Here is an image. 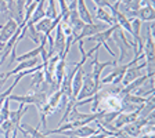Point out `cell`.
<instances>
[{
	"label": "cell",
	"instance_id": "cell-1",
	"mask_svg": "<svg viewBox=\"0 0 155 138\" xmlns=\"http://www.w3.org/2000/svg\"><path fill=\"white\" fill-rule=\"evenodd\" d=\"M98 87L96 86L94 83V79H93V75L91 72H84V76H83V84H82V88L79 91L76 97V101L79 100H84V98H89V97H93L96 93H98Z\"/></svg>",
	"mask_w": 155,
	"mask_h": 138
},
{
	"label": "cell",
	"instance_id": "cell-5",
	"mask_svg": "<svg viewBox=\"0 0 155 138\" xmlns=\"http://www.w3.org/2000/svg\"><path fill=\"white\" fill-rule=\"evenodd\" d=\"M98 131L97 129H94V127H90V126H81V127H76V129H72V130H67V131L61 133L60 135H62V137H78V138H87L90 137V135L96 134V133Z\"/></svg>",
	"mask_w": 155,
	"mask_h": 138
},
{
	"label": "cell",
	"instance_id": "cell-7",
	"mask_svg": "<svg viewBox=\"0 0 155 138\" xmlns=\"http://www.w3.org/2000/svg\"><path fill=\"white\" fill-rule=\"evenodd\" d=\"M57 32H55V37H54V54H58L60 57H62L65 50V35L62 32V26L61 22L57 25Z\"/></svg>",
	"mask_w": 155,
	"mask_h": 138
},
{
	"label": "cell",
	"instance_id": "cell-26",
	"mask_svg": "<svg viewBox=\"0 0 155 138\" xmlns=\"http://www.w3.org/2000/svg\"><path fill=\"white\" fill-rule=\"evenodd\" d=\"M136 138H144V137H143V135H139V137H136Z\"/></svg>",
	"mask_w": 155,
	"mask_h": 138
},
{
	"label": "cell",
	"instance_id": "cell-21",
	"mask_svg": "<svg viewBox=\"0 0 155 138\" xmlns=\"http://www.w3.org/2000/svg\"><path fill=\"white\" fill-rule=\"evenodd\" d=\"M50 25H51V19H48L45 17V18H42L40 21H38L35 24V29L39 33H46L48 30V28H50Z\"/></svg>",
	"mask_w": 155,
	"mask_h": 138
},
{
	"label": "cell",
	"instance_id": "cell-4",
	"mask_svg": "<svg viewBox=\"0 0 155 138\" xmlns=\"http://www.w3.org/2000/svg\"><path fill=\"white\" fill-rule=\"evenodd\" d=\"M143 69H145V61H144V59H143V62H140L139 65L136 64V65H133V66L127 68V69H126V72H125V75H123V79H122L120 86L125 87V86H127L130 82L136 80V79H137V77H140V76H143V75H144Z\"/></svg>",
	"mask_w": 155,
	"mask_h": 138
},
{
	"label": "cell",
	"instance_id": "cell-11",
	"mask_svg": "<svg viewBox=\"0 0 155 138\" xmlns=\"http://www.w3.org/2000/svg\"><path fill=\"white\" fill-rule=\"evenodd\" d=\"M38 65H39V59H38V58H32V59L21 61L18 65H17V68H14L13 71H7L6 75H7V77L14 76V75H17L18 72L26 71V69H31V68H35V66H38Z\"/></svg>",
	"mask_w": 155,
	"mask_h": 138
},
{
	"label": "cell",
	"instance_id": "cell-22",
	"mask_svg": "<svg viewBox=\"0 0 155 138\" xmlns=\"http://www.w3.org/2000/svg\"><path fill=\"white\" fill-rule=\"evenodd\" d=\"M10 101L8 98H6L3 102V105H2V108H0V122H3V120H7L10 116Z\"/></svg>",
	"mask_w": 155,
	"mask_h": 138
},
{
	"label": "cell",
	"instance_id": "cell-17",
	"mask_svg": "<svg viewBox=\"0 0 155 138\" xmlns=\"http://www.w3.org/2000/svg\"><path fill=\"white\" fill-rule=\"evenodd\" d=\"M120 130H123L125 133H127L129 135H132L133 138H136V137H139L140 135V130H141V127H140V124L134 120V122L127 123L126 126H123Z\"/></svg>",
	"mask_w": 155,
	"mask_h": 138
},
{
	"label": "cell",
	"instance_id": "cell-10",
	"mask_svg": "<svg viewBox=\"0 0 155 138\" xmlns=\"http://www.w3.org/2000/svg\"><path fill=\"white\" fill-rule=\"evenodd\" d=\"M76 11L79 18L84 24H93V15L90 14V10L87 8L84 0H76Z\"/></svg>",
	"mask_w": 155,
	"mask_h": 138
},
{
	"label": "cell",
	"instance_id": "cell-14",
	"mask_svg": "<svg viewBox=\"0 0 155 138\" xmlns=\"http://www.w3.org/2000/svg\"><path fill=\"white\" fill-rule=\"evenodd\" d=\"M94 18H97L98 21H101V22H104V24H108V26H112L116 24L115 17L111 13H108L104 7H97L96 13H94Z\"/></svg>",
	"mask_w": 155,
	"mask_h": 138
},
{
	"label": "cell",
	"instance_id": "cell-15",
	"mask_svg": "<svg viewBox=\"0 0 155 138\" xmlns=\"http://www.w3.org/2000/svg\"><path fill=\"white\" fill-rule=\"evenodd\" d=\"M57 0H48L47 2V7L45 8V17L48 19H55L58 17V11H57Z\"/></svg>",
	"mask_w": 155,
	"mask_h": 138
},
{
	"label": "cell",
	"instance_id": "cell-12",
	"mask_svg": "<svg viewBox=\"0 0 155 138\" xmlns=\"http://www.w3.org/2000/svg\"><path fill=\"white\" fill-rule=\"evenodd\" d=\"M148 77H152V76H150V75H147V73H144L143 76H140V77H137L136 80H133V82H130L127 86H125V87H122V94L125 95V94H133L137 88H140V87H143V84L145 83V80L148 79Z\"/></svg>",
	"mask_w": 155,
	"mask_h": 138
},
{
	"label": "cell",
	"instance_id": "cell-25",
	"mask_svg": "<svg viewBox=\"0 0 155 138\" xmlns=\"http://www.w3.org/2000/svg\"><path fill=\"white\" fill-rule=\"evenodd\" d=\"M120 2H123V0H112V3H120Z\"/></svg>",
	"mask_w": 155,
	"mask_h": 138
},
{
	"label": "cell",
	"instance_id": "cell-13",
	"mask_svg": "<svg viewBox=\"0 0 155 138\" xmlns=\"http://www.w3.org/2000/svg\"><path fill=\"white\" fill-rule=\"evenodd\" d=\"M28 111H29V106L28 105H24V104H21V105L18 106V109H17V111H10L8 119L13 122V124H14V127H15V129H18V127H19V124H21V119H22L24 115H25Z\"/></svg>",
	"mask_w": 155,
	"mask_h": 138
},
{
	"label": "cell",
	"instance_id": "cell-6",
	"mask_svg": "<svg viewBox=\"0 0 155 138\" xmlns=\"http://www.w3.org/2000/svg\"><path fill=\"white\" fill-rule=\"evenodd\" d=\"M17 29L18 24L13 18H8L4 25H0V43H6L7 40H10V37L17 32Z\"/></svg>",
	"mask_w": 155,
	"mask_h": 138
},
{
	"label": "cell",
	"instance_id": "cell-9",
	"mask_svg": "<svg viewBox=\"0 0 155 138\" xmlns=\"http://www.w3.org/2000/svg\"><path fill=\"white\" fill-rule=\"evenodd\" d=\"M78 69V68H76ZM83 76H84V66L79 68L74 75V79H72V98L76 100L78 94L82 88V84H83Z\"/></svg>",
	"mask_w": 155,
	"mask_h": 138
},
{
	"label": "cell",
	"instance_id": "cell-3",
	"mask_svg": "<svg viewBox=\"0 0 155 138\" xmlns=\"http://www.w3.org/2000/svg\"><path fill=\"white\" fill-rule=\"evenodd\" d=\"M107 28H110V26L104 25V24H84L83 29L76 36H74V44L78 43L79 40H83V39L89 37V36H93L98 32H103Z\"/></svg>",
	"mask_w": 155,
	"mask_h": 138
},
{
	"label": "cell",
	"instance_id": "cell-23",
	"mask_svg": "<svg viewBox=\"0 0 155 138\" xmlns=\"http://www.w3.org/2000/svg\"><path fill=\"white\" fill-rule=\"evenodd\" d=\"M7 79H8V77H7L6 72H4V73H0V87H2L4 83H6V82H7Z\"/></svg>",
	"mask_w": 155,
	"mask_h": 138
},
{
	"label": "cell",
	"instance_id": "cell-27",
	"mask_svg": "<svg viewBox=\"0 0 155 138\" xmlns=\"http://www.w3.org/2000/svg\"><path fill=\"white\" fill-rule=\"evenodd\" d=\"M65 138H78V137H65Z\"/></svg>",
	"mask_w": 155,
	"mask_h": 138
},
{
	"label": "cell",
	"instance_id": "cell-16",
	"mask_svg": "<svg viewBox=\"0 0 155 138\" xmlns=\"http://www.w3.org/2000/svg\"><path fill=\"white\" fill-rule=\"evenodd\" d=\"M43 82H45V73H43L42 69H39L33 73L32 76V83H31V88L32 90H40V87H42Z\"/></svg>",
	"mask_w": 155,
	"mask_h": 138
},
{
	"label": "cell",
	"instance_id": "cell-2",
	"mask_svg": "<svg viewBox=\"0 0 155 138\" xmlns=\"http://www.w3.org/2000/svg\"><path fill=\"white\" fill-rule=\"evenodd\" d=\"M116 65V59L114 61H105V62H101L98 61V51L94 54V59H93V71H91V75H93V79H94V83L96 86L98 87L101 90V84H100V79H101V73L105 69L107 66H115Z\"/></svg>",
	"mask_w": 155,
	"mask_h": 138
},
{
	"label": "cell",
	"instance_id": "cell-18",
	"mask_svg": "<svg viewBox=\"0 0 155 138\" xmlns=\"http://www.w3.org/2000/svg\"><path fill=\"white\" fill-rule=\"evenodd\" d=\"M25 28H26V35L29 36V39H31L36 46L40 44V36H42V33H39L38 30H36L35 25H32V24H26Z\"/></svg>",
	"mask_w": 155,
	"mask_h": 138
},
{
	"label": "cell",
	"instance_id": "cell-20",
	"mask_svg": "<svg viewBox=\"0 0 155 138\" xmlns=\"http://www.w3.org/2000/svg\"><path fill=\"white\" fill-rule=\"evenodd\" d=\"M61 98H62V94H61L60 90H57L53 94H50V98H47V104L54 109V112L58 111V106H60V102H61Z\"/></svg>",
	"mask_w": 155,
	"mask_h": 138
},
{
	"label": "cell",
	"instance_id": "cell-8",
	"mask_svg": "<svg viewBox=\"0 0 155 138\" xmlns=\"http://www.w3.org/2000/svg\"><path fill=\"white\" fill-rule=\"evenodd\" d=\"M136 18H139L141 22H154L155 10L152 6H141L136 11Z\"/></svg>",
	"mask_w": 155,
	"mask_h": 138
},
{
	"label": "cell",
	"instance_id": "cell-24",
	"mask_svg": "<svg viewBox=\"0 0 155 138\" xmlns=\"http://www.w3.org/2000/svg\"><path fill=\"white\" fill-rule=\"evenodd\" d=\"M17 134H18V129H14L13 134H11V138H17Z\"/></svg>",
	"mask_w": 155,
	"mask_h": 138
},
{
	"label": "cell",
	"instance_id": "cell-19",
	"mask_svg": "<svg viewBox=\"0 0 155 138\" xmlns=\"http://www.w3.org/2000/svg\"><path fill=\"white\" fill-rule=\"evenodd\" d=\"M19 127H22V129L29 134V137H32V138H48V135H46L45 133H42L39 129L32 127L31 124H19Z\"/></svg>",
	"mask_w": 155,
	"mask_h": 138
}]
</instances>
